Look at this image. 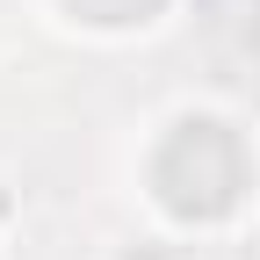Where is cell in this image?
Wrapping results in <instances>:
<instances>
[{
  "instance_id": "2",
  "label": "cell",
  "mask_w": 260,
  "mask_h": 260,
  "mask_svg": "<svg viewBox=\"0 0 260 260\" xmlns=\"http://www.w3.org/2000/svg\"><path fill=\"white\" fill-rule=\"evenodd\" d=\"M22 15L73 51H138L167 37L188 0H22Z\"/></svg>"
},
{
  "instance_id": "5",
  "label": "cell",
  "mask_w": 260,
  "mask_h": 260,
  "mask_svg": "<svg viewBox=\"0 0 260 260\" xmlns=\"http://www.w3.org/2000/svg\"><path fill=\"white\" fill-rule=\"evenodd\" d=\"M0 260H15V232H8V224H0Z\"/></svg>"
},
{
  "instance_id": "3",
  "label": "cell",
  "mask_w": 260,
  "mask_h": 260,
  "mask_svg": "<svg viewBox=\"0 0 260 260\" xmlns=\"http://www.w3.org/2000/svg\"><path fill=\"white\" fill-rule=\"evenodd\" d=\"M109 260H195V246H174V239H159V232H123L116 246H109Z\"/></svg>"
},
{
  "instance_id": "4",
  "label": "cell",
  "mask_w": 260,
  "mask_h": 260,
  "mask_svg": "<svg viewBox=\"0 0 260 260\" xmlns=\"http://www.w3.org/2000/svg\"><path fill=\"white\" fill-rule=\"evenodd\" d=\"M0 224H8V232H15V224H22V188H15L8 174H0Z\"/></svg>"
},
{
  "instance_id": "1",
  "label": "cell",
  "mask_w": 260,
  "mask_h": 260,
  "mask_svg": "<svg viewBox=\"0 0 260 260\" xmlns=\"http://www.w3.org/2000/svg\"><path fill=\"white\" fill-rule=\"evenodd\" d=\"M123 203L174 246H239L260 224V116L224 94H174L116 152Z\"/></svg>"
}]
</instances>
